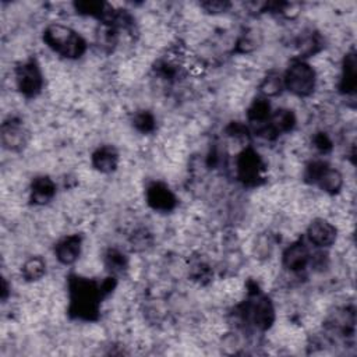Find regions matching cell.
<instances>
[{"label":"cell","mask_w":357,"mask_h":357,"mask_svg":"<svg viewBox=\"0 0 357 357\" xmlns=\"http://www.w3.org/2000/svg\"><path fill=\"white\" fill-rule=\"evenodd\" d=\"M116 287V276L110 275L102 282L71 275L68 278V314L81 321H95L99 317L100 301Z\"/></svg>","instance_id":"cell-1"},{"label":"cell","mask_w":357,"mask_h":357,"mask_svg":"<svg viewBox=\"0 0 357 357\" xmlns=\"http://www.w3.org/2000/svg\"><path fill=\"white\" fill-rule=\"evenodd\" d=\"M43 42L54 53L66 59H79L88 49L86 40L71 26L63 24H49L42 33Z\"/></svg>","instance_id":"cell-2"},{"label":"cell","mask_w":357,"mask_h":357,"mask_svg":"<svg viewBox=\"0 0 357 357\" xmlns=\"http://www.w3.org/2000/svg\"><path fill=\"white\" fill-rule=\"evenodd\" d=\"M240 318L255 328L257 331L265 332L272 328L276 319V311L272 300L266 296L262 294L258 290H254L250 293L248 298L245 303H243L240 307Z\"/></svg>","instance_id":"cell-3"},{"label":"cell","mask_w":357,"mask_h":357,"mask_svg":"<svg viewBox=\"0 0 357 357\" xmlns=\"http://www.w3.org/2000/svg\"><path fill=\"white\" fill-rule=\"evenodd\" d=\"M283 86L298 98H308L317 88V73L304 59H294L282 74Z\"/></svg>","instance_id":"cell-4"},{"label":"cell","mask_w":357,"mask_h":357,"mask_svg":"<svg viewBox=\"0 0 357 357\" xmlns=\"http://www.w3.org/2000/svg\"><path fill=\"white\" fill-rule=\"evenodd\" d=\"M304 180L329 195L339 194L344 184V177L340 170L329 166V163L324 160H311L307 163L304 169Z\"/></svg>","instance_id":"cell-5"},{"label":"cell","mask_w":357,"mask_h":357,"mask_svg":"<svg viewBox=\"0 0 357 357\" xmlns=\"http://www.w3.org/2000/svg\"><path fill=\"white\" fill-rule=\"evenodd\" d=\"M265 163L261 155L251 146H245L236 156V176L245 187L261 185L265 180Z\"/></svg>","instance_id":"cell-6"},{"label":"cell","mask_w":357,"mask_h":357,"mask_svg":"<svg viewBox=\"0 0 357 357\" xmlns=\"http://www.w3.org/2000/svg\"><path fill=\"white\" fill-rule=\"evenodd\" d=\"M17 89L26 99L36 98L43 89V74L40 66L35 57H29L21 61L14 71Z\"/></svg>","instance_id":"cell-7"},{"label":"cell","mask_w":357,"mask_h":357,"mask_svg":"<svg viewBox=\"0 0 357 357\" xmlns=\"http://www.w3.org/2000/svg\"><path fill=\"white\" fill-rule=\"evenodd\" d=\"M297 124V117L291 109L279 107L272 110V114L266 124L255 128V134L265 139H276L282 134H287L294 130Z\"/></svg>","instance_id":"cell-8"},{"label":"cell","mask_w":357,"mask_h":357,"mask_svg":"<svg viewBox=\"0 0 357 357\" xmlns=\"http://www.w3.org/2000/svg\"><path fill=\"white\" fill-rule=\"evenodd\" d=\"M145 199L149 208L156 212H172L178 204L176 194L162 181H152L146 187Z\"/></svg>","instance_id":"cell-9"},{"label":"cell","mask_w":357,"mask_h":357,"mask_svg":"<svg viewBox=\"0 0 357 357\" xmlns=\"http://www.w3.org/2000/svg\"><path fill=\"white\" fill-rule=\"evenodd\" d=\"M311 257L308 245L303 240H297L283 250L282 265L293 273H300L310 265Z\"/></svg>","instance_id":"cell-10"},{"label":"cell","mask_w":357,"mask_h":357,"mask_svg":"<svg viewBox=\"0 0 357 357\" xmlns=\"http://www.w3.org/2000/svg\"><path fill=\"white\" fill-rule=\"evenodd\" d=\"M308 243L317 248H329L333 245L337 237V229L326 219L317 218L314 219L305 231Z\"/></svg>","instance_id":"cell-11"},{"label":"cell","mask_w":357,"mask_h":357,"mask_svg":"<svg viewBox=\"0 0 357 357\" xmlns=\"http://www.w3.org/2000/svg\"><path fill=\"white\" fill-rule=\"evenodd\" d=\"M0 141L8 151H21L26 144V131L18 119L10 117L0 127Z\"/></svg>","instance_id":"cell-12"},{"label":"cell","mask_w":357,"mask_h":357,"mask_svg":"<svg viewBox=\"0 0 357 357\" xmlns=\"http://www.w3.org/2000/svg\"><path fill=\"white\" fill-rule=\"evenodd\" d=\"M82 250V236L81 234H70L63 237L54 245V255L57 261L63 265H73L78 261Z\"/></svg>","instance_id":"cell-13"},{"label":"cell","mask_w":357,"mask_h":357,"mask_svg":"<svg viewBox=\"0 0 357 357\" xmlns=\"http://www.w3.org/2000/svg\"><path fill=\"white\" fill-rule=\"evenodd\" d=\"M357 86V59L356 52L351 49L342 60V71L337 88L343 95H353Z\"/></svg>","instance_id":"cell-14"},{"label":"cell","mask_w":357,"mask_h":357,"mask_svg":"<svg viewBox=\"0 0 357 357\" xmlns=\"http://www.w3.org/2000/svg\"><path fill=\"white\" fill-rule=\"evenodd\" d=\"M56 195V183L49 176H36L29 185V201L33 205H45Z\"/></svg>","instance_id":"cell-15"},{"label":"cell","mask_w":357,"mask_h":357,"mask_svg":"<svg viewBox=\"0 0 357 357\" xmlns=\"http://www.w3.org/2000/svg\"><path fill=\"white\" fill-rule=\"evenodd\" d=\"M91 163L98 172L109 174L119 166V152L112 145H102L92 152Z\"/></svg>","instance_id":"cell-16"},{"label":"cell","mask_w":357,"mask_h":357,"mask_svg":"<svg viewBox=\"0 0 357 357\" xmlns=\"http://www.w3.org/2000/svg\"><path fill=\"white\" fill-rule=\"evenodd\" d=\"M271 114H272V106H271V102L268 100V98H265V96H257L250 103V106L247 107V112H245L248 123H251L257 128L266 124Z\"/></svg>","instance_id":"cell-17"},{"label":"cell","mask_w":357,"mask_h":357,"mask_svg":"<svg viewBox=\"0 0 357 357\" xmlns=\"http://www.w3.org/2000/svg\"><path fill=\"white\" fill-rule=\"evenodd\" d=\"M74 10L79 15L85 17H93L98 18L100 22L106 18L109 11L112 10V6L100 1V0H81V1H74L73 3Z\"/></svg>","instance_id":"cell-18"},{"label":"cell","mask_w":357,"mask_h":357,"mask_svg":"<svg viewBox=\"0 0 357 357\" xmlns=\"http://www.w3.org/2000/svg\"><path fill=\"white\" fill-rule=\"evenodd\" d=\"M103 264H105L107 272L110 275L116 276L127 269L128 258L121 250L113 247V248L106 250V252L103 254Z\"/></svg>","instance_id":"cell-19"},{"label":"cell","mask_w":357,"mask_h":357,"mask_svg":"<svg viewBox=\"0 0 357 357\" xmlns=\"http://www.w3.org/2000/svg\"><path fill=\"white\" fill-rule=\"evenodd\" d=\"M46 273V261L39 257H29L21 266V275L26 282L40 280Z\"/></svg>","instance_id":"cell-20"},{"label":"cell","mask_w":357,"mask_h":357,"mask_svg":"<svg viewBox=\"0 0 357 357\" xmlns=\"http://www.w3.org/2000/svg\"><path fill=\"white\" fill-rule=\"evenodd\" d=\"M324 46V40L321 38L319 33L317 32H307L305 35H301L298 39H297V49L300 52V59L303 57H310L315 53H318Z\"/></svg>","instance_id":"cell-21"},{"label":"cell","mask_w":357,"mask_h":357,"mask_svg":"<svg viewBox=\"0 0 357 357\" xmlns=\"http://www.w3.org/2000/svg\"><path fill=\"white\" fill-rule=\"evenodd\" d=\"M117 39H119V28H116V26L112 25V24H103V22H100V26H99L98 33H96V42H98V45H99L103 50L110 52V50L116 46Z\"/></svg>","instance_id":"cell-22"},{"label":"cell","mask_w":357,"mask_h":357,"mask_svg":"<svg viewBox=\"0 0 357 357\" xmlns=\"http://www.w3.org/2000/svg\"><path fill=\"white\" fill-rule=\"evenodd\" d=\"M132 127L141 134H151L156 130V117L149 110H138L131 119Z\"/></svg>","instance_id":"cell-23"},{"label":"cell","mask_w":357,"mask_h":357,"mask_svg":"<svg viewBox=\"0 0 357 357\" xmlns=\"http://www.w3.org/2000/svg\"><path fill=\"white\" fill-rule=\"evenodd\" d=\"M282 89H284L283 77L278 71H269L259 85V91L262 92V96H265V98L276 96L282 92Z\"/></svg>","instance_id":"cell-24"},{"label":"cell","mask_w":357,"mask_h":357,"mask_svg":"<svg viewBox=\"0 0 357 357\" xmlns=\"http://www.w3.org/2000/svg\"><path fill=\"white\" fill-rule=\"evenodd\" d=\"M312 146L319 153H329L333 148V141L325 131H318L312 137Z\"/></svg>","instance_id":"cell-25"},{"label":"cell","mask_w":357,"mask_h":357,"mask_svg":"<svg viewBox=\"0 0 357 357\" xmlns=\"http://www.w3.org/2000/svg\"><path fill=\"white\" fill-rule=\"evenodd\" d=\"M191 278L198 283H206L212 278V269L205 262H197L191 268Z\"/></svg>","instance_id":"cell-26"},{"label":"cell","mask_w":357,"mask_h":357,"mask_svg":"<svg viewBox=\"0 0 357 357\" xmlns=\"http://www.w3.org/2000/svg\"><path fill=\"white\" fill-rule=\"evenodd\" d=\"M201 7L211 14H220L226 13L231 7V3L226 0H208L201 3Z\"/></svg>","instance_id":"cell-27"},{"label":"cell","mask_w":357,"mask_h":357,"mask_svg":"<svg viewBox=\"0 0 357 357\" xmlns=\"http://www.w3.org/2000/svg\"><path fill=\"white\" fill-rule=\"evenodd\" d=\"M226 134L233 138H245L247 139L250 137V130L247 126H244L240 121H231L226 127Z\"/></svg>","instance_id":"cell-28"},{"label":"cell","mask_w":357,"mask_h":357,"mask_svg":"<svg viewBox=\"0 0 357 357\" xmlns=\"http://www.w3.org/2000/svg\"><path fill=\"white\" fill-rule=\"evenodd\" d=\"M151 241H152V237H151V234H149L146 230H139V231H137V233L132 236V238H131V244H132V247H134L135 250H144V248H146V247L151 244Z\"/></svg>","instance_id":"cell-29"},{"label":"cell","mask_w":357,"mask_h":357,"mask_svg":"<svg viewBox=\"0 0 357 357\" xmlns=\"http://www.w3.org/2000/svg\"><path fill=\"white\" fill-rule=\"evenodd\" d=\"M8 296V286H7V280L3 279V291H1V298L6 300Z\"/></svg>","instance_id":"cell-30"}]
</instances>
